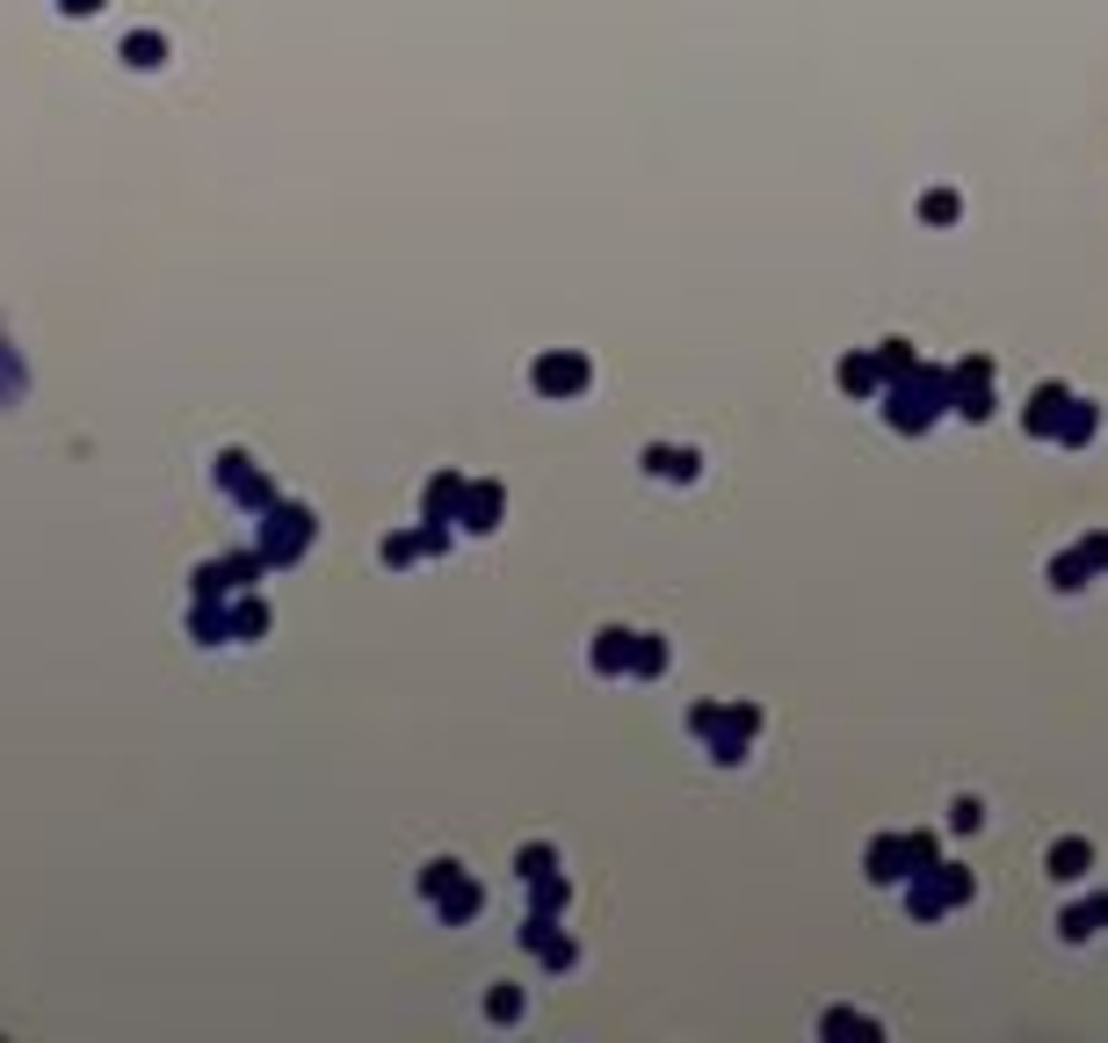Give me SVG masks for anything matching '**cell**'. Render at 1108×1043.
Here are the masks:
<instances>
[{"label": "cell", "instance_id": "44dd1931", "mask_svg": "<svg viewBox=\"0 0 1108 1043\" xmlns=\"http://www.w3.org/2000/svg\"><path fill=\"white\" fill-rule=\"evenodd\" d=\"M522 877H529V885L551 877V848H522Z\"/></svg>", "mask_w": 1108, "mask_h": 1043}, {"label": "cell", "instance_id": "ffe728a7", "mask_svg": "<svg viewBox=\"0 0 1108 1043\" xmlns=\"http://www.w3.org/2000/svg\"><path fill=\"white\" fill-rule=\"evenodd\" d=\"M420 551H428V544H420V529H398V537H384V558H392V566H406V558H420Z\"/></svg>", "mask_w": 1108, "mask_h": 1043}, {"label": "cell", "instance_id": "7a4b0ae2", "mask_svg": "<svg viewBox=\"0 0 1108 1043\" xmlns=\"http://www.w3.org/2000/svg\"><path fill=\"white\" fill-rule=\"evenodd\" d=\"M942 406H950V377H942V370H920V363H913V377L891 384V406H884V414H891V428H928Z\"/></svg>", "mask_w": 1108, "mask_h": 1043}, {"label": "cell", "instance_id": "52a82bcc", "mask_svg": "<svg viewBox=\"0 0 1108 1043\" xmlns=\"http://www.w3.org/2000/svg\"><path fill=\"white\" fill-rule=\"evenodd\" d=\"M1101 566H1108V537H1087L1079 551H1065V558L1051 566V580H1057V588H1087Z\"/></svg>", "mask_w": 1108, "mask_h": 1043}, {"label": "cell", "instance_id": "2e32d148", "mask_svg": "<svg viewBox=\"0 0 1108 1043\" xmlns=\"http://www.w3.org/2000/svg\"><path fill=\"white\" fill-rule=\"evenodd\" d=\"M1108 927V899H1087V905H1073L1065 913V942H1087V935H1101Z\"/></svg>", "mask_w": 1108, "mask_h": 1043}, {"label": "cell", "instance_id": "7c38bea8", "mask_svg": "<svg viewBox=\"0 0 1108 1043\" xmlns=\"http://www.w3.org/2000/svg\"><path fill=\"white\" fill-rule=\"evenodd\" d=\"M645 471H652V479H667V486H674V479L689 486V479H695V457H689V450H667V442H652V450H645Z\"/></svg>", "mask_w": 1108, "mask_h": 1043}, {"label": "cell", "instance_id": "8fae6325", "mask_svg": "<svg viewBox=\"0 0 1108 1043\" xmlns=\"http://www.w3.org/2000/svg\"><path fill=\"white\" fill-rule=\"evenodd\" d=\"M630 660H638V630H602V645H594V667H602V674H624Z\"/></svg>", "mask_w": 1108, "mask_h": 1043}, {"label": "cell", "instance_id": "9a60e30c", "mask_svg": "<svg viewBox=\"0 0 1108 1043\" xmlns=\"http://www.w3.org/2000/svg\"><path fill=\"white\" fill-rule=\"evenodd\" d=\"M1065 406H1073V392H1065V384H1051V392H1036V406H1029V428H1036V435H1057V420H1065Z\"/></svg>", "mask_w": 1108, "mask_h": 1043}, {"label": "cell", "instance_id": "5bb4252c", "mask_svg": "<svg viewBox=\"0 0 1108 1043\" xmlns=\"http://www.w3.org/2000/svg\"><path fill=\"white\" fill-rule=\"evenodd\" d=\"M232 645H246V638H261V630H268V608H261L254 602V594H232Z\"/></svg>", "mask_w": 1108, "mask_h": 1043}, {"label": "cell", "instance_id": "e0dca14e", "mask_svg": "<svg viewBox=\"0 0 1108 1043\" xmlns=\"http://www.w3.org/2000/svg\"><path fill=\"white\" fill-rule=\"evenodd\" d=\"M189 588H196V602H226V594H232V580H226V558H204V566L189 573Z\"/></svg>", "mask_w": 1108, "mask_h": 1043}, {"label": "cell", "instance_id": "5b68a950", "mask_svg": "<svg viewBox=\"0 0 1108 1043\" xmlns=\"http://www.w3.org/2000/svg\"><path fill=\"white\" fill-rule=\"evenodd\" d=\"M928 855H935V841H928V834L877 841V848H869V877H877V885H899V877H920V869H928Z\"/></svg>", "mask_w": 1108, "mask_h": 1043}, {"label": "cell", "instance_id": "7402d4cb", "mask_svg": "<svg viewBox=\"0 0 1108 1043\" xmlns=\"http://www.w3.org/2000/svg\"><path fill=\"white\" fill-rule=\"evenodd\" d=\"M485 1014H493V1022H515V1014H522V992H493V1000H485Z\"/></svg>", "mask_w": 1108, "mask_h": 1043}, {"label": "cell", "instance_id": "277c9868", "mask_svg": "<svg viewBox=\"0 0 1108 1043\" xmlns=\"http://www.w3.org/2000/svg\"><path fill=\"white\" fill-rule=\"evenodd\" d=\"M210 479H218V486H226L240 507H254V515H268V507H276V486L254 471V457H246V450H226L218 464H210Z\"/></svg>", "mask_w": 1108, "mask_h": 1043}, {"label": "cell", "instance_id": "ba28073f", "mask_svg": "<svg viewBox=\"0 0 1108 1043\" xmlns=\"http://www.w3.org/2000/svg\"><path fill=\"white\" fill-rule=\"evenodd\" d=\"M580 384H588V363H580V355H544L537 363V392H551V399L558 392H580Z\"/></svg>", "mask_w": 1108, "mask_h": 1043}, {"label": "cell", "instance_id": "30bf717a", "mask_svg": "<svg viewBox=\"0 0 1108 1043\" xmlns=\"http://www.w3.org/2000/svg\"><path fill=\"white\" fill-rule=\"evenodd\" d=\"M457 522L485 537V529L501 522V486H464V507H457Z\"/></svg>", "mask_w": 1108, "mask_h": 1043}, {"label": "cell", "instance_id": "9c48e42d", "mask_svg": "<svg viewBox=\"0 0 1108 1043\" xmlns=\"http://www.w3.org/2000/svg\"><path fill=\"white\" fill-rule=\"evenodd\" d=\"M232 602V594H226ZM226 602H196L189 608V630H196V645H232V608Z\"/></svg>", "mask_w": 1108, "mask_h": 1043}, {"label": "cell", "instance_id": "3957f363", "mask_svg": "<svg viewBox=\"0 0 1108 1043\" xmlns=\"http://www.w3.org/2000/svg\"><path fill=\"white\" fill-rule=\"evenodd\" d=\"M420 891H428V899H435V913H442V921H450V927H464L471 913H479V905H485V891L471 885V877H464V869H457V863H428V877H420Z\"/></svg>", "mask_w": 1108, "mask_h": 1043}, {"label": "cell", "instance_id": "6da1fadb", "mask_svg": "<svg viewBox=\"0 0 1108 1043\" xmlns=\"http://www.w3.org/2000/svg\"><path fill=\"white\" fill-rule=\"evenodd\" d=\"M312 529H319V522H312V507L276 501L268 515H261V537H254V551L268 558V573H276V566H297V558H305V544H312Z\"/></svg>", "mask_w": 1108, "mask_h": 1043}, {"label": "cell", "instance_id": "ac0fdd59", "mask_svg": "<svg viewBox=\"0 0 1108 1043\" xmlns=\"http://www.w3.org/2000/svg\"><path fill=\"white\" fill-rule=\"evenodd\" d=\"M123 58H131V66H160V58H167V44H160L153 30H139V36H123Z\"/></svg>", "mask_w": 1108, "mask_h": 1043}, {"label": "cell", "instance_id": "4fadbf2b", "mask_svg": "<svg viewBox=\"0 0 1108 1043\" xmlns=\"http://www.w3.org/2000/svg\"><path fill=\"white\" fill-rule=\"evenodd\" d=\"M1087 869H1094L1087 841H1057V848H1051V877H1057V885H1073V877H1087Z\"/></svg>", "mask_w": 1108, "mask_h": 1043}, {"label": "cell", "instance_id": "603a6c76", "mask_svg": "<svg viewBox=\"0 0 1108 1043\" xmlns=\"http://www.w3.org/2000/svg\"><path fill=\"white\" fill-rule=\"evenodd\" d=\"M95 8H102V0H66V15H95Z\"/></svg>", "mask_w": 1108, "mask_h": 1043}, {"label": "cell", "instance_id": "8992f818", "mask_svg": "<svg viewBox=\"0 0 1108 1043\" xmlns=\"http://www.w3.org/2000/svg\"><path fill=\"white\" fill-rule=\"evenodd\" d=\"M964 891H970V877H964V869L928 863V869L913 877V891H906V899H913V913H942V905H956Z\"/></svg>", "mask_w": 1108, "mask_h": 1043}, {"label": "cell", "instance_id": "d6986e66", "mask_svg": "<svg viewBox=\"0 0 1108 1043\" xmlns=\"http://www.w3.org/2000/svg\"><path fill=\"white\" fill-rule=\"evenodd\" d=\"M1094 435V406H1065V420H1057V442H1087Z\"/></svg>", "mask_w": 1108, "mask_h": 1043}]
</instances>
